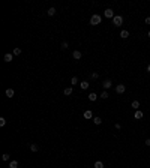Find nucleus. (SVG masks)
Wrapping results in <instances>:
<instances>
[{
  "mask_svg": "<svg viewBox=\"0 0 150 168\" xmlns=\"http://www.w3.org/2000/svg\"><path fill=\"white\" fill-rule=\"evenodd\" d=\"M101 21H102L101 15H98V14L92 15V18H90V24H92V26H98V24H101Z\"/></svg>",
  "mask_w": 150,
  "mask_h": 168,
  "instance_id": "f257e3e1",
  "label": "nucleus"
},
{
  "mask_svg": "<svg viewBox=\"0 0 150 168\" xmlns=\"http://www.w3.org/2000/svg\"><path fill=\"white\" fill-rule=\"evenodd\" d=\"M113 24H114L116 27H120L122 24H123V17H120V15H116V17L113 18Z\"/></svg>",
  "mask_w": 150,
  "mask_h": 168,
  "instance_id": "f03ea898",
  "label": "nucleus"
},
{
  "mask_svg": "<svg viewBox=\"0 0 150 168\" xmlns=\"http://www.w3.org/2000/svg\"><path fill=\"white\" fill-rule=\"evenodd\" d=\"M104 15H105V18H114V17H116L114 12H113V9H110V8H107V9H105Z\"/></svg>",
  "mask_w": 150,
  "mask_h": 168,
  "instance_id": "7ed1b4c3",
  "label": "nucleus"
},
{
  "mask_svg": "<svg viewBox=\"0 0 150 168\" xmlns=\"http://www.w3.org/2000/svg\"><path fill=\"white\" fill-rule=\"evenodd\" d=\"M125 90H126V87H125V84H117V86H116V93H119V95H122V93H125Z\"/></svg>",
  "mask_w": 150,
  "mask_h": 168,
  "instance_id": "20e7f679",
  "label": "nucleus"
},
{
  "mask_svg": "<svg viewBox=\"0 0 150 168\" xmlns=\"http://www.w3.org/2000/svg\"><path fill=\"white\" fill-rule=\"evenodd\" d=\"M12 59H14V54H11V53H8V54H5V57H3V60H5L6 63L12 62Z\"/></svg>",
  "mask_w": 150,
  "mask_h": 168,
  "instance_id": "39448f33",
  "label": "nucleus"
},
{
  "mask_svg": "<svg viewBox=\"0 0 150 168\" xmlns=\"http://www.w3.org/2000/svg\"><path fill=\"white\" fill-rule=\"evenodd\" d=\"M102 86H104V90H107V89H110L111 86H113V83H111V80H105L104 83H102Z\"/></svg>",
  "mask_w": 150,
  "mask_h": 168,
  "instance_id": "423d86ee",
  "label": "nucleus"
},
{
  "mask_svg": "<svg viewBox=\"0 0 150 168\" xmlns=\"http://www.w3.org/2000/svg\"><path fill=\"white\" fill-rule=\"evenodd\" d=\"M134 117H135L137 120H140V119H143V117H144V114H143V111L137 110V111H135V114H134Z\"/></svg>",
  "mask_w": 150,
  "mask_h": 168,
  "instance_id": "0eeeda50",
  "label": "nucleus"
},
{
  "mask_svg": "<svg viewBox=\"0 0 150 168\" xmlns=\"http://www.w3.org/2000/svg\"><path fill=\"white\" fill-rule=\"evenodd\" d=\"M96 99H98V95H96V93H89V101H92V102H95Z\"/></svg>",
  "mask_w": 150,
  "mask_h": 168,
  "instance_id": "6e6552de",
  "label": "nucleus"
},
{
  "mask_svg": "<svg viewBox=\"0 0 150 168\" xmlns=\"http://www.w3.org/2000/svg\"><path fill=\"white\" fill-rule=\"evenodd\" d=\"M120 38H122V39L129 38V32H128V30H122V32H120Z\"/></svg>",
  "mask_w": 150,
  "mask_h": 168,
  "instance_id": "1a4fd4ad",
  "label": "nucleus"
},
{
  "mask_svg": "<svg viewBox=\"0 0 150 168\" xmlns=\"http://www.w3.org/2000/svg\"><path fill=\"white\" fill-rule=\"evenodd\" d=\"M72 56H74V59H75V60H80V59H81V51L77 50V51L72 53Z\"/></svg>",
  "mask_w": 150,
  "mask_h": 168,
  "instance_id": "9d476101",
  "label": "nucleus"
},
{
  "mask_svg": "<svg viewBox=\"0 0 150 168\" xmlns=\"http://www.w3.org/2000/svg\"><path fill=\"white\" fill-rule=\"evenodd\" d=\"M84 119H93V113L90 111V110L84 111Z\"/></svg>",
  "mask_w": 150,
  "mask_h": 168,
  "instance_id": "9b49d317",
  "label": "nucleus"
},
{
  "mask_svg": "<svg viewBox=\"0 0 150 168\" xmlns=\"http://www.w3.org/2000/svg\"><path fill=\"white\" fill-rule=\"evenodd\" d=\"M5 93H6V96H8V98H14V95H15V92H14L12 89H8Z\"/></svg>",
  "mask_w": 150,
  "mask_h": 168,
  "instance_id": "f8f14e48",
  "label": "nucleus"
},
{
  "mask_svg": "<svg viewBox=\"0 0 150 168\" xmlns=\"http://www.w3.org/2000/svg\"><path fill=\"white\" fill-rule=\"evenodd\" d=\"M93 123H95V125H101V123H102V119L98 117V116H96V117H93Z\"/></svg>",
  "mask_w": 150,
  "mask_h": 168,
  "instance_id": "ddd939ff",
  "label": "nucleus"
},
{
  "mask_svg": "<svg viewBox=\"0 0 150 168\" xmlns=\"http://www.w3.org/2000/svg\"><path fill=\"white\" fill-rule=\"evenodd\" d=\"M81 89H89V86H90V84H89V81H81Z\"/></svg>",
  "mask_w": 150,
  "mask_h": 168,
  "instance_id": "4468645a",
  "label": "nucleus"
},
{
  "mask_svg": "<svg viewBox=\"0 0 150 168\" xmlns=\"http://www.w3.org/2000/svg\"><path fill=\"white\" fill-rule=\"evenodd\" d=\"M131 107H132V108H135V110H138V108H140V102H138V101H134Z\"/></svg>",
  "mask_w": 150,
  "mask_h": 168,
  "instance_id": "2eb2a0df",
  "label": "nucleus"
},
{
  "mask_svg": "<svg viewBox=\"0 0 150 168\" xmlns=\"http://www.w3.org/2000/svg\"><path fill=\"white\" fill-rule=\"evenodd\" d=\"M48 15H50V17H53V15L56 14V8H50V9H48V12H47Z\"/></svg>",
  "mask_w": 150,
  "mask_h": 168,
  "instance_id": "dca6fc26",
  "label": "nucleus"
},
{
  "mask_svg": "<svg viewBox=\"0 0 150 168\" xmlns=\"http://www.w3.org/2000/svg\"><path fill=\"white\" fill-rule=\"evenodd\" d=\"M99 96H101V98H102V99H107V98H108V96H110V95H108V92H107V90H104V92H102V93H101V95H99Z\"/></svg>",
  "mask_w": 150,
  "mask_h": 168,
  "instance_id": "f3484780",
  "label": "nucleus"
},
{
  "mask_svg": "<svg viewBox=\"0 0 150 168\" xmlns=\"http://www.w3.org/2000/svg\"><path fill=\"white\" fill-rule=\"evenodd\" d=\"M30 150H32V152H38V150H39L38 144H30Z\"/></svg>",
  "mask_w": 150,
  "mask_h": 168,
  "instance_id": "a211bd4d",
  "label": "nucleus"
},
{
  "mask_svg": "<svg viewBox=\"0 0 150 168\" xmlns=\"http://www.w3.org/2000/svg\"><path fill=\"white\" fill-rule=\"evenodd\" d=\"M9 168H18V162H17V161H12V162L9 164Z\"/></svg>",
  "mask_w": 150,
  "mask_h": 168,
  "instance_id": "6ab92c4d",
  "label": "nucleus"
},
{
  "mask_svg": "<svg viewBox=\"0 0 150 168\" xmlns=\"http://www.w3.org/2000/svg\"><path fill=\"white\" fill-rule=\"evenodd\" d=\"M14 56H20L21 54V48H14V53H12Z\"/></svg>",
  "mask_w": 150,
  "mask_h": 168,
  "instance_id": "aec40b11",
  "label": "nucleus"
},
{
  "mask_svg": "<svg viewBox=\"0 0 150 168\" xmlns=\"http://www.w3.org/2000/svg\"><path fill=\"white\" fill-rule=\"evenodd\" d=\"M65 95H66V96L72 95V87H68V89H65Z\"/></svg>",
  "mask_w": 150,
  "mask_h": 168,
  "instance_id": "412c9836",
  "label": "nucleus"
},
{
  "mask_svg": "<svg viewBox=\"0 0 150 168\" xmlns=\"http://www.w3.org/2000/svg\"><path fill=\"white\" fill-rule=\"evenodd\" d=\"M95 168H104V162H101V161L95 162Z\"/></svg>",
  "mask_w": 150,
  "mask_h": 168,
  "instance_id": "4be33fe9",
  "label": "nucleus"
},
{
  "mask_svg": "<svg viewBox=\"0 0 150 168\" xmlns=\"http://www.w3.org/2000/svg\"><path fill=\"white\" fill-rule=\"evenodd\" d=\"M6 125V120H5V117H0V126H5Z\"/></svg>",
  "mask_w": 150,
  "mask_h": 168,
  "instance_id": "5701e85b",
  "label": "nucleus"
},
{
  "mask_svg": "<svg viewBox=\"0 0 150 168\" xmlns=\"http://www.w3.org/2000/svg\"><path fill=\"white\" fill-rule=\"evenodd\" d=\"M2 159H3V161H9V153H5L2 156Z\"/></svg>",
  "mask_w": 150,
  "mask_h": 168,
  "instance_id": "b1692460",
  "label": "nucleus"
},
{
  "mask_svg": "<svg viewBox=\"0 0 150 168\" xmlns=\"http://www.w3.org/2000/svg\"><path fill=\"white\" fill-rule=\"evenodd\" d=\"M71 83L74 84V86H75V84H78V78H77V77H74V78L71 80Z\"/></svg>",
  "mask_w": 150,
  "mask_h": 168,
  "instance_id": "393cba45",
  "label": "nucleus"
},
{
  "mask_svg": "<svg viewBox=\"0 0 150 168\" xmlns=\"http://www.w3.org/2000/svg\"><path fill=\"white\" fill-rule=\"evenodd\" d=\"M90 77H92L93 80H96V78H98V77H99V74H98V72H93V74H92Z\"/></svg>",
  "mask_w": 150,
  "mask_h": 168,
  "instance_id": "a878e982",
  "label": "nucleus"
},
{
  "mask_svg": "<svg viewBox=\"0 0 150 168\" xmlns=\"http://www.w3.org/2000/svg\"><path fill=\"white\" fill-rule=\"evenodd\" d=\"M68 48V42H62V50H66Z\"/></svg>",
  "mask_w": 150,
  "mask_h": 168,
  "instance_id": "bb28decb",
  "label": "nucleus"
},
{
  "mask_svg": "<svg viewBox=\"0 0 150 168\" xmlns=\"http://www.w3.org/2000/svg\"><path fill=\"white\" fill-rule=\"evenodd\" d=\"M114 128H116L117 131H120V129H122V125H120V123H116V125H114Z\"/></svg>",
  "mask_w": 150,
  "mask_h": 168,
  "instance_id": "cd10ccee",
  "label": "nucleus"
},
{
  "mask_svg": "<svg viewBox=\"0 0 150 168\" xmlns=\"http://www.w3.org/2000/svg\"><path fill=\"white\" fill-rule=\"evenodd\" d=\"M146 146L150 147V138H147V140H146Z\"/></svg>",
  "mask_w": 150,
  "mask_h": 168,
  "instance_id": "c85d7f7f",
  "label": "nucleus"
},
{
  "mask_svg": "<svg viewBox=\"0 0 150 168\" xmlns=\"http://www.w3.org/2000/svg\"><path fill=\"white\" fill-rule=\"evenodd\" d=\"M146 24H150V17H147V18H146Z\"/></svg>",
  "mask_w": 150,
  "mask_h": 168,
  "instance_id": "c756f323",
  "label": "nucleus"
},
{
  "mask_svg": "<svg viewBox=\"0 0 150 168\" xmlns=\"http://www.w3.org/2000/svg\"><path fill=\"white\" fill-rule=\"evenodd\" d=\"M147 72H150V65H149V66H147Z\"/></svg>",
  "mask_w": 150,
  "mask_h": 168,
  "instance_id": "7c9ffc66",
  "label": "nucleus"
},
{
  "mask_svg": "<svg viewBox=\"0 0 150 168\" xmlns=\"http://www.w3.org/2000/svg\"><path fill=\"white\" fill-rule=\"evenodd\" d=\"M149 38H150V32H149Z\"/></svg>",
  "mask_w": 150,
  "mask_h": 168,
  "instance_id": "2f4dec72",
  "label": "nucleus"
}]
</instances>
